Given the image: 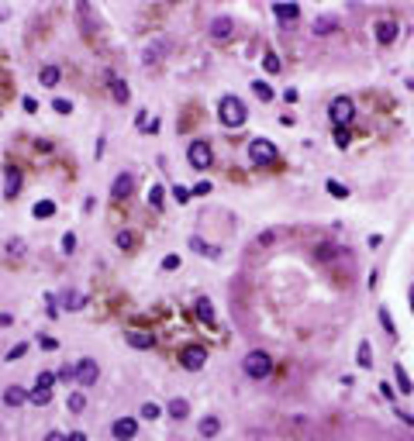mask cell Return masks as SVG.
Wrapping results in <instances>:
<instances>
[{
	"mask_svg": "<svg viewBox=\"0 0 414 441\" xmlns=\"http://www.w3.org/2000/svg\"><path fill=\"white\" fill-rule=\"evenodd\" d=\"M25 400H28V393H25L21 386H7V390H4V403H7V407H21Z\"/></svg>",
	"mask_w": 414,
	"mask_h": 441,
	"instance_id": "cell-15",
	"label": "cell"
},
{
	"mask_svg": "<svg viewBox=\"0 0 414 441\" xmlns=\"http://www.w3.org/2000/svg\"><path fill=\"white\" fill-rule=\"evenodd\" d=\"M166 410H169V417H176V421H183L186 413H190V403H186L183 397H173V400H169V407H166Z\"/></svg>",
	"mask_w": 414,
	"mask_h": 441,
	"instance_id": "cell-17",
	"label": "cell"
},
{
	"mask_svg": "<svg viewBox=\"0 0 414 441\" xmlns=\"http://www.w3.org/2000/svg\"><path fill=\"white\" fill-rule=\"evenodd\" d=\"M249 159L256 166H270V162H276V145L270 138H252L249 142Z\"/></svg>",
	"mask_w": 414,
	"mask_h": 441,
	"instance_id": "cell-3",
	"label": "cell"
},
{
	"mask_svg": "<svg viewBox=\"0 0 414 441\" xmlns=\"http://www.w3.org/2000/svg\"><path fill=\"white\" fill-rule=\"evenodd\" d=\"M190 193H197V197H204V193H211V183L204 179V183H197V186H193V190H190Z\"/></svg>",
	"mask_w": 414,
	"mask_h": 441,
	"instance_id": "cell-44",
	"label": "cell"
},
{
	"mask_svg": "<svg viewBox=\"0 0 414 441\" xmlns=\"http://www.w3.org/2000/svg\"><path fill=\"white\" fill-rule=\"evenodd\" d=\"M52 383H56V372H38V379H35V390H42V393H52Z\"/></svg>",
	"mask_w": 414,
	"mask_h": 441,
	"instance_id": "cell-23",
	"label": "cell"
},
{
	"mask_svg": "<svg viewBox=\"0 0 414 441\" xmlns=\"http://www.w3.org/2000/svg\"><path fill=\"white\" fill-rule=\"evenodd\" d=\"M66 441H86V434H83V431H72V434H69Z\"/></svg>",
	"mask_w": 414,
	"mask_h": 441,
	"instance_id": "cell-52",
	"label": "cell"
},
{
	"mask_svg": "<svg viewBox=\"0 0 414 441\" xmlns=\"http://www.w3.org/2000/svg\"><path fill=\"white\" fill-rule=\"evenodd\" d=\"M114 242H117V248H135V235L131 231H117Z\"/></svg>",
	"mask_w": 414,
	"mask_h": 441,
	"instance_id": "cell-29",
	"label": "cell"
},
{
	"mask_svg": "<svg viewBox=\"0 0 414 441\" xmlns=\"http://www.w3.org/2000/svg\"><path fill=\"white\" fill-rule=\"evenodd\" d=\"M394 379H397V386H400V393H414V386H411V376L404 372V366H394Z\"/></svg>",
	"mask_w": 414,
	"mask_h": 441,
	"instance_id": "cell-20",
	"label": "cell"
},
{
	"mask_svg": "<svg viewBox=\"0 0 414 441\" xmlns=\"http://www.w3.org/2000/svg\"><path fill=\"white\" fill-rule=\"evenodd\" d=\"M356 362L362 366V369H370V366H373V348H370V342H359V355H356Z\"/></svg>",
	"mask_w": 414,
	"mask_h": 441,
	"instance_id": "cell-21",
	"label": "cell"
},
{
	"mask_svg": "<svg viewBox=\"0 0 414 441\" xmlns=\"http://www.w3.org/2000/svg\"><path fill=\"white\" fill-rule=\"evenodd\" d=\"M83 407H86V397H83V393H72V397H69V410H72V413H80Z\"/></svg>",
	"mask_w": 414,
	"mask_h": 441,
	"instance_id": "cell-33",
	"label": "cell"
},
{
	"mask_svg": "<svg viewBox=\"0 0 414 441\" xmlns=\"http://www.w3.org/2000/svg\"><path fill=\"white\" fill-rule=\"evenodd\" d=\"M111 431H114L117 441H131L135 434H138V421H135V417H117Z\"/></svg>",
	"mask_w": 414,
	"mask_h": 441,
	"instance_id": "cell-9",
	"label": "cell"
},
{
	"mask_svg": "<svg viewBox=\"0 0 414 441\" xmlns=\"http://www.w3.org/2000/svg\"><path fill=\"white\" fill-rule=\"evenodd\" d=\"M131 190H135V176H131V172H121V176L114 179V186H111V197H114V200H125Z\"/></svg>",
	"mask_w": 414,
	"mask_h": 441,
	"instance_id": "cell-10",
	"label": "cell"
},
{
	"mask_svg": "<svg viewBox=\"0 0 414 441\" xmlns=\"http://www.w3.org/2000/svg\"><path fill=\"white\" fill-rule=\"evenodd\" d=\"M373 31H376V42L380 45H390L394 38H397V21H390V17H380L376 24H373Z\"/></svg>",
	"mask_w": 414,
	"mask_h": 441,
	"instance_id": "cell-7",
	"label": "cell"
},
{
	"mask_svg": "<svg viewBox=\"0 0 414 441\" xmlns=\"http://www.w3.org/2000/svg\"><path fill=\"white\" fill-rule=\"evenodd\" d=\"M217 117H221V124H228V128H242L249 111H245V103L238 97H225L217 103Z\"/></svg>",
	"mask_w": 414,
	"mask_h": 441,
	"instance_id": "cell-1",
	"label": "cell"
},
{
	"mask_svg": "<svg viewBox=\"0 0 414 441\" xmlns=\"http://www.w3.org/2000/svg\"><path fill=\"white\" fill-rule=\"evenodd\" d=\"M76 248V235H62V252H72Z\"/></svg>",
	"mask_w": 414,
	"mask_h": 441,
	"instance_id": "cell-43",
	"label": "cell"
},
{
	"mask_svg": "<svg viewBox=\"0 0 414 441\" xmlns=\"http://www.w3.org/2000/svg\"><path fill=\"white\" fill-rule=\"evenodd\" d=\"M273 14L280 17V21H297L300 7H297V4H273Z\"/></svg>",
	"mask_w": 414,
	"mask_h": 441,
	"instance_id": "cell-13",
	"label": "cell"
},
{
	"mask_svg": "<svg viewBox=\"0 0 414 441\" xmlns=\"http://www.w3.org/2000/svg\"><path fill=\"white\" fill-rule=\"evenodd\" d=\"M186 159H190L193 169H207V166H211V145H207V142H190Z\"/></svg>",
	"mask_w": 414,
	"mask_h": 441,
	"instance_id": "cell-6",
	"label": "cell"
},
{
	"mask_svg": "<svg viewBox=\"0 0 414 441\" xmlns=\"http://www.w3.org/2000/svg\"><path fill=\"white\" fill-rule=\"evenodd\" d=\"M197 317L204 321V324H214V307H211V300H207V297L197 300Z\"/></svg>",
	"mask_w": 414,
	"mask_h": 441,
	"instance_id": "cell-18",
	"label": "cell"
},
{
	"mask_svg": "<svg viewBox=\"0 0 414 441\" xmlns=\"http://www.w3.org/2000/svg\"><path fill=\"white\" fill-rule=\"evenodd\" d=\"M162 269H180V255H166L162 258Z\"/></svg>",
	"mask_w": 414,
	"mask_h": 441,
	"instance_id": "cell-42",
	"label": "cell"
},
{
	"mask_svg": "<svg viewBox=\"0 0 414 441\" xmlns=\"http://www.w3.org/2000/svg\"><path fill=\"white\" fill-rule=\"evenodd\" d=\"M411 307H414V286H411Z\"/></svg>",
	"mask_w": 414,
	"mask_h": 441,
	"instance_id": "cell-53",
	"label": "cell"
},
{
	"mask_svg": "<svg viewBox=\"0 0 414 441\" xmlns=\"http://www.w3.org/2000/svg\"><path fill=\"white\" fill-rule=\"evenodd\" d=\"M162 48H166V45H162V42L149 45V52H145V62H159V56H162Z\"/></svg>",
	"mask_w": 414,
	"mask_h": 441,
	"instance_id": "cell-32",
	"label": "cell"
},
{
	"mask_svg": "<svg viewBox=\"0 0 414 441\" xmlns=\"http://www.w3.org/2000/svg\"><path fill=\"white\" fill-rule=\"evenodd\" d=\"M17 190H21V172L11 166L7 176H4V197H17Z\"/></svg>",
	"mask_w": 414,
	"mask_h": 441,
	"instance_id": "cell-11",
	"label": "cell"
},
{
	"mask_svg": "<svg viewBox=\"0 0 414 441\" xmlns=\"http://www.w3.org/2000/svg\"><path fill=\"white\" fill-rule=\"evenodd\" d=\"M25 352H28V345H14V348L7 352V362H14V358H21Z\"/></svg>",
	"mask_w": 414,
	"mask_h": 441,
	"instance_id": "cell-40",
	"label": "cell"
},
{
	"mask_svg": "<svg viewBox=\"0 0 414 441\" xmlns=\"http://www.w3.org/2000/svg\"><path fill=\"white\" fill-rule=\"evenodd\" d=\"M325 186H328V193H331V197H338V200H345V197H349V190H345V186L338 183V179H328Z\"/></svg>",
	"mask_w": 414,
	"mask_h": 441,
	"instance_id": "cell-30",
	"label": "cell"
},
{
	"mask_svg": "<svg viewBox=\"0 0 414 441\" xmlns=\"http://www.w3.org/2000/svg\"><path fill=\"white\" fill-rule=\"evenodd\" d=\"M380 324L386 327V334H397V327H394V321H390V314H386V310H380Z\"/></svg>",
	"mask_w": 414,
	"mask_h": 441,
	"instance_id": "cell-38",
	"label": "cell"
},
{
	"mask_svg": "<svg viewBox=\"0 0 414 441\" xmlns=\"http://www.w3.org/2000/svg\"><path fill=\"white\" fill-rule=\"evenodd\" d=\"M211 35H214L217 42H225L231 35V17H214V24H211Z\"/></svg>",
	"mask_w": 414,
	"mask_h": 441,
	"instance_id": "cell-16",
	"label": "cell"
},
{
	"mask_svg": "<svg viewBox=\"0 0 414 441\" xmlns=\"http://www.w3.org/2000/svg\"><path fill=\"white\" fill-rule=\"evenodd\" d=\"M273 238H276V235H273V231H266V235H259V238H256V245H270Z\"/></svg>",
	"mask_w": 414,
	"mask_h": 441,
	"instance_id": "cell-46",
	"label": "cell"
},
{
	"mask_svg": "<svg viewBox=\"0 0 414 441\" xmlns=\"http://www.w3.org/2000/svg\"><path fill=\"white\" fill-rule=\"evenodd\" d=\"M162 200H166V190H162V186H152V190H149V203H152V207H162Z\"/></svg>",
	"mask_w": 414,
	"mask_h": 441,
	"instance_id": "cell-28",
	"label": "cell"
},
{
	"mask_svg": "<svg viewBox=\"0 0 414 441\" xmlns=\"http://www.w3.org/2000/svg\"><path fill=\"white\" fill-rule=\"evenodd\" d=\"M335 28H338V17H335V14H321V17H314V35H331Z\"/></svg>",
	"mask_w": 414,
	"mask_h": 441,
	"instance_id": "cell-12",
	"label": "cell"
},
{
	"mask_svg": "<svg viewBox=\"0 0 414 441\" xmlns=\"http://www.w3.org/2000/svg\"><path fill=\"white\" fill-rule=\"evenodd\" d=\"M38 80H42V86H56L59 83V69H56V66H42Z\"/></svg>",
	"mask_w": 414,
	"mask_h": 441,
	"instance_id": "cell-24",
	"label": "cell"
},
{
	"mask_svg": "<svg viewBox=\"0 0 414 441\" xmlns=\"http://www.w3.org/2000/svg\"><path fill=\"white\" fill-rule=\"evenodd\" d=\"M328 114H331V121L342 128V124H349V121L356 117V103H352L349 97H335V100H331V107H328Z\"/></svg>",
	"mask_w": 414,
	"mask_h": 441,
	"instance_id": "cell-4",
	"label": "cell"
},
{
	"mask_svg": "<svg viewBox=\"0 0 414 441\" xmlns=\"http://www.w3.org/2000/svg\"><path fill=\"white\" fill-rule=\"evenodd\" d=\"M42 348H45V352H52V348H59V342H56V338H42Z\"/></svg>",
	"mask_w": 414,
	"mask_h": 441,
	"instance_id": "cell-49",
	"label": "cell"
},
{
	"mask_svg": "<svg viewBox=\"0 0 414 441\" xmlns=\"http://www.w3.org/2000/svg\"><path fill=\"white\" fill-rule=\"evenodd\" d=\"M397 417H400V421H404V424H407V427H414V413H407V410H400Z\"/></svg>",
	"mask_w": 414,
	"mask_h": 441,
	"instance_id": "cell-48",
	"label": "cell"
},
{
	"mask_svg": "<svg viewBox=\"0 0 414 441\" xmlns=\"http://www.w3.org/2000/svg\"><path fill=\"white\" fill-rule=\"evenodd\" d=\"M52 107H56L59 114H69V111H72V103H69V100H62V97H56V103H52Z\"/></svg>",
	"mask_w": 414,
	"mask_h": 441,
	"instance_id": "cell-39",
	"label": "cell"
},
{
	"mask_svg": "<svg viewBox=\"0 0 414 441\" xmlns=\"http://www.w3.org/2000/svg\"><path fill=\"white\" fill-rule=\"evenodd\" d=\"M190 248H193V252H200V255H217V248H214V245L200 242V238H190Z\"/></svg>",
	"mask_w": 414,
	"mask_h": 441,
	"instance_id": "cell-27",
	"label": "cell"
},
{
	"mask_svg": "<svg viewBox=\"0 0 414 441\" xmlns=\"http://www.w3.org/2000/svg\"><path fill=\"white\" fill-rule=\"evenodd\" d=\"M283 100L286 103H297V90H283Z\"/></svg>",
	"mask_w": 414,
	"mask_h": 441,
	"instance_id": "cell-50",
	"label": "cell"
},
{
	"mask_svg": "<svg viewBox=\"0 0 414 441\" xmlns=\"http://www.w3.org/2000/svg\"><path fill=\"white\" fill-rule=\"evenodd\" d=\"M242 369L245 376H252V379H266L273 372V358L262 352V348H256V352H249V355L242 358Z\"/></svg>",
	"mask_w": 414,
	"mask_h": 441,
	"instance_id": "cell-2",
	"label": "cell"
},
{
	"mask_svg": "<svg viewBox=\"0 0 414 441\" xmlns=\"http://www.w3.org/2000/svg\"><path fill=\"white\" fill-rule=\"evenodd\" d=\"M59 376H62V379H76V369H72V366H66V369H59Z\"/></svg>",
	"mask_w": 414,
	"mask_h": 441,
	"instance_id": "cell-47",
	"label": "cell"
},
{
	"mask_svg": "<svg viewBox=\"0 0 414 441\" xmlns=\"http://www.w3.org/2000/svg\"><path fill=\"white\" fill-rule=\"evenodd\" d=\"M349 142H352V135H349L345 128H338V131H335V145H338V148H345Z\"/></svg>",
	"mask_w": 414,
	"mask_h": 441,
	"instance_id": "cell-36",
	"label": "cell"
},
{
	"mask_svg": "<svg viewBox=\"0 0 414 441\" xmlns=\"http://www.w3.org/2000/svg\"><path fill=\"white\" fill-rule=\"evenodd\" d=\"M125 338H128V345L131 348H152V334H149V331H128V334H125Z\"/></svg>",
	"mask_w": 414,
	"mask_h": 441,
	"instance_id": "cell-14",
	"label": "cell"
},
{
	"mask_svg": "<svg viewBox=\"0 0 414 441\" xmlns=\"http://www.w3.org/2000/svg\"><path fill=\"white\" fill-rule=\"evenodd\" d=\"M45 441H66V434H59V431H48V434H45Z\"/></svg>",
	"mask_w": 414,
	"mask_h": 441,
	"instance_id": "cell-51",
	"label": "cell"
},
{
	"mask_svg": "<svg viewBox=\"0 0 414 441\" xmlns=\"http://www.w3.org/2000/svg\"><path fill=\"white\" fill-rule=\"evenodd\" d=\"M266 69H270V72H280V59H276V56H266Z\"/></svg>",
	"mask_w": 414,
	"mask_h": 441,
	"instance_id": "cell-45",
	"label": "cell"
},
{
	"mask_svg": "<svg viewBox=\"0 0 414 441\" xmlns=\"http://www.w3.org/2000/svg\"><path fill=\"white\" fill-rule=\"evenodd\" d=\"M52 214H56V203H52V200H38V203H35V217H52Z\"/></svg>",
	"mask_w": 414,
	"mask_h": 441,
	"instance_id": "cell-26",
	"label": "cell"
},
{
	"mask_svg": "<svg viewBox=\"0 0 414 441\" xmlns=\"http://www.w3.org/2000/svg\"><path fill=\"white\" fill-rule=\"evenodd\" d=\"M190 197H193V193H190L186 186H173V200H176V203H186Z\"/></svg>",
	"mask_w": 414,
	"mask_h": 441,
	"instance_id": "cell-34",
	"label": "cell"
},
{
	"mask_svg": "<svg viewBox=\"0 0 414 441\" xmlns=\"http://www.w3.org/2000/svg\"><path fill=\"white\" fill-rule=\"evenodd\" d=\"M204 362H207V348H200V345H186L183 352H180V366L190 372H197Z\"/></svg>",
	"mask_w": 414,
	"mask_h": 441,
	"instance_id": "cell-5",
	"label": "cell"
},
{
	"mask_svg": "<svg viewBox=\"0 0 414 441\" xmlns=\"http://www.w3.org/2000/svg\"><path fill=\"white\" fill-rule=\"evenodd\" d=\"M111 86H114V90H111V93H114V100H121V103L131 97V93H128V83H125V80H111Z\"/></svg>",
	"mask_w": 414,
	"mask_h": 441,
	"instance_id": "cell-25",
	"label": "cell"
},
{
	"mask_svg": "<svg viewBox=\"0 0 414 441\" xmlns=\"http://www.w3.org/2000/svg\"><path fill=\"white\" fill-rule=\"evenodd\" d=\"M7 252H11V255H25V242H21V238H11V242H7Z\"/></svg>",
	"mask_w": 414,
	"mask_h": 441,
	"instance_id": "cell-37",
	"label": "cell"
},
{
	"mask_svg": "<svg viewBox=\"0 0 414 441\" xmlns=\"http://www.w3.org/2000/svg\"><path fill=\"white\" fill-rule=\"evenodd\" d=\"M159 413H162V410H159V403H152V400H149V403H142V417H145V421H156Z\"/></svg>",
	"mask_w": 414,
	"mask_h": 441,
	"instance_id": "cell-31",
	"label": "cell"
},
{
	"mask_svg": "<svg viewBox=\"0 0 414 441\" xmlns=\"http://www.w3.org/2000/svg\"><path fill=\"white\" fill-rule=\"evenodd\" d=\"M66 307H69V310H80V303H83V297H80V293H66Z\"/></svg>",
	"mask_w": 414,
	"mask_h": 441,
	"instance_id": "cell-35",
	"label": "cell"
},
{
	"mask_svg": "<svg viewBox=\"0 0 414 441\" xmlns=\"http://www.w3.org/2000/svg\"><path fill=\"white\" fill-rule=\"evenodd\" d=\"M331 255H335V248H331V245H321V248H318V258H321V262H328Z\"/></svg>",
	"mask_w": 414,
	"mask_h": 441,
	"instance_id": "cell-41",
	"label": "cell"
},
{
	"mask_svg": "<svg viewBox=\"0 0 414 441\" xmlns=\"http://www.w3.org/2000/svg\"><path fill=\"white\" fill-rule=\"evenodd\" d=\"M217 431H221V421H217V417H204V421H200V434H204V441H211Z\"/></svg>",
	"mask_w": 414,
	"mask_h": 441,
	"instance_id": "cell-19",
	"label": "cell"
},
{
	"mask_svg": "<svg viewBox=\"0 0 414 441\" xmlns=\"http://www.w3.org/2000/svg\"><path fill=\"white\" fill-rule=\"evenodd\" d=\"M97 362H93V358H80V362H76V379H80V386H93L97 383Z\"/></svg>",
	"mask_w": 414,
	"mask_h": 441,
	"instance_id": "cell-8",
	"label": "cell"
},
{
	"mask_svg": "<svg viewBox=\"0 0 414 441\" xmlns=\"http://www.w3.org/2000/svg\"><path fill=\"white\" fill-rule=\"evenodd\" d=\"M252 93H256V97L266 103V100H273V86L266 83V80H256V83H252Z\"/></svg>",
	"mask_w": 414,
	"mask_h": 441,
	"instance_id": "cell-22",
	"label": "cell"
}]
</instances>
